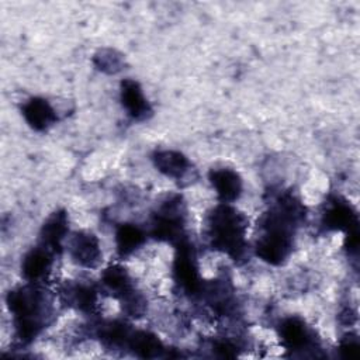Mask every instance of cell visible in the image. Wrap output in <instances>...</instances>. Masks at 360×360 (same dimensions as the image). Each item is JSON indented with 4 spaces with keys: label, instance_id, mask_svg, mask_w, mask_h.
Listing matches in <instances>:
<instances>
[{
    "label": "cell",
    "instance_id": "cell-1",
    "mask_svg": "<svg viewBox=\"0 0 360 360\" xmlns=\"http://www.w3.org/2000/svg\"><path fill=\"white\" fill-rule=\"evenodd\" d=\"M305 219V207L290 191L280 193L260 221L256 256L271 266L284 264L294 249L295 228Z\"/></svg>",
    "mask_w": 360,
    "mask_h": 360
},
{
    "label": "cell",
    "instance_id": "cell-2",
    "mask_svg": "<svg viewBox=\"0 0 360 360\" xmlns=\"http://www.w3.org/2000/svg\"><path fill=\"white\" fill-rule=\"evenodd\" d=\"M6 304L13 316L14 336L20 346L34 342L52 322L53 305L39 284L27 283L10 290Z\"/></svg>",
    "mask_w": 360,
    "mask_h": 360
},
{
    "label": "cell",
    "instance_id": "cell-3",
    "mask_svg": "<svg viewBox=\"0 0 360 360\" xmlns=\"http://www.w3.org/2000/svg\"><path fill=\"white\" fill-rule=\"evenodd\" d=\"M248 218L231 204L219 202L207 215V236L212 249L240 262L248 249Z\"/></svg>",
    "mask_w": 360,
    "mask_h": 360
},
{
    "label": "cell",
    "instance_id": "cell-4",
    "mask_svg": "<svg viewBox=\"0 0 360 360\" xmlns=\"http://www.w3.org/2000/svg\"><path fill=\"white\" fill-rule=\"evenodd\" d=\"M186 204L180 194H167L152 214L150 236L170 245L186 238Z\"/></svg>",
    "mask_w": 360,
    "mask_h": 360
},
{
    "label": "cell",
    "instance_id": "cell-5",
    "mask_svg": "<svg viewBox=\"0 0 360 360\" xmlns=\"http://www.w3.org/2000/svg\"><path fill=\"white\" fill-rule=\"evenodd\" d=\"M101 284L121 302L124 312L131 318H139L146 311L145 297L135 288L128 270L121 264H111L101 271Z\"/></svg>",
    "mask_w": 360,
    "mask_h": 360
},
{
    "label": "cell",
    "instance_id": "cell-6",
    "mask_svg": "<svg viewBox=\"0 0 360 360\" xmlns=\"http://www.w3.org/2000/svg\"><path fill=\"white\" fill-rule=\"evenodd\" d=\"M176 253L173 260V280L179 288L187 295H200L202 288V280L198 271L197 255L193 243L187 239H181L174 245Z\"/></svg>",
    "mask_w": 360,
    "mask_h": 360
},
{
    "label": "cell",
    "instance_id": "cell-7",
    "mask_svg": "<svg viewBox=\"0 0 360 360\" xmlns=\"http://www.w3.org/2000/svg\"><path fill=\"white\" fill-rule=\"evenodd\" d=\"M322 225L328 231H343L346 235L359 233V215L353 205L339 195H330L322 212Z\"/></svg>",
    "mask_w": 360,
    "mask_h": 360
},
{
    "label": "cell",
    "instance_id": "cell-8",
    "mask_svg": "<svg viewBox=\"0 0 360 360\" xmlns=\"http://www.w3.org/2000/svg\"><path fill=\"white\" fill-rule=\"evenodd\" d=\"M277 332L283 346L288 350L304 352L319 347V342L315 332L307 325V322L302 318L297 315L284 318L280 322Z\"/></svg>",
    "mask_w": 360,
    "mask_h": 360
},
{
    "label": "cell",
    "instance_id": "cell-9",
    "mask_svg": "<svg viewBox=\"0 0 360 360\" xmlns=\"http://www.w3.org/2000/svg\"><path fill=\"white\" fill-rule=\"evenodd\" d=\"M68 250L72 260L84 269H96L103 259L98 238L87 231L73 232L68 242Z\"/></svg>",
    "mask_w": 360,
    "mask_h": 360
},
{
    "label": "cell",
    "instance_id": "cell-10",
    "mask_svg": "<svg viewBox=\"0 0 360 360\" xmlns=\"http://www.w3.org/2000/svg\"><path fill=\"white\" fill-rule=\"evenodd\" d=\"M55 253L42 245L31 248L21 260V276L27 283L41 284L46 280L53 264Z\"/></svg>",
    "mask_w": 360,
    "mask_h": 360
},
{
    "label": "cell",
    "instance_id": "cell-11",
    "mask_svg": "<svg viewBox=\"0 0 360 360\" xmlns=\"http://www.w3.org/2000/svg\"><path fill=\"white\" fill-rule=\"evenodd\" d=\"M120 100L128 117L134 121H145L152 115V107L141 84L134 79H124L120 83Z\"/></svg>",
    "mask_w": 360,
    "mask_h": 360
},
{
    "label": "cell",
    "instance_id": "cell-12",
    "mask_svg": "<svg viewBox=\"0 0 360 360\" xmlns=\"http://www.w3.org/2000/svg\"><path fill=\"white\" fill-rule=\"evenodd\" d=\"M69 232V217L65 210H56L44 221L39 229V245L49 249L52 253L62 252V243Z\"/></svg>",
    "mask_w": 360,
    "mask_h": 360
},
{
    "label": "cell",
    "instance_id": "cell-13",
    "mask_svg": "<svg viewBox=\"0 0 360 360\" xmlns=\"http://www.w3.org/2000/svg\"><path fill=\"white\" fill-rule=\"evenodd\" d=\"M63 302L84 314H91L97 307L98 291L93 284L82 281H69L60 288Z\"/></svg>",
    "mask_w": 360,
    "mask_h": 360
},
{
    "label": "cell",
    "instance_id": "cell-14",
    "mask_svg": "<svg viewBox=\"0 0 360 360\" xmlns=\"http://www.w3.org/2000/svg\"><path fill=\"white\" fill-rule=\"evenodd\" d=\"M25 122L37 132L48 131L58 121V115L51 103L44 97H31L21 105Z\"/></svg>",
    "mask_w": 360,
    "mask_h": 360
},
{
    "label": "cell",
    "instance_id": "cell-15",
    "mask_svg": "<svg viewBox=\"0 0 360 360\" xmlns=\"http://www.w3.org/2000/svg\"><path fill=\"white\" fill-rule=\"evenodd\" d=\"M208 179L217 193L219 202L232 204L240 197L243 181L238 172L228 167L212 169L208 173Z\"/></svg>",
    "mask_w": 360,
    "mask_h": 360
},
{
    "label": "cell",
    "instance_id": "cell-16",
    "mask_svg": "<svg viewBox=\"0 0 360 360\" xmlns=\"http://www.w3.org/2000/svg\"><path fill=\"white\" fill-rule=\"evenodd\" d=\"M152 162L158 172L176 181L184 180V177L191 172V162L179 150H155L152 155Z\"/></svg>",
    "mask_w": 360,
    "mask_h": 360
},
{
    "label": "cell",
    "instance_id": "cell-17",
    "mask_svg": "<svg viewBox=\"0 0 360 360\" xmlns=\"http://www.w3.org/2000/svg\"><path fill=\"white\" fill-rule=\"evenodd\" d=\"M134 329L125 321H101L96 325L94 335L107 349H127Z\"/></svg>",
    "mask_w": 360,
    "mask_h": 360
},
{
    "label": "cell",
    "instance_id": "cell-18",
    "mask_svg": "<svg viewBox=\"0 0 360 360\" xmlns=\"http://www.w3.org/2000/svg\"><path fill=\"white\" fill-rule=\"evenodd\" d=\"M127 350H129L136 357L142 359L169 356V352L162 343V340L149 330H134L129 338Z\"/></svg>",
    "mask_w": 360,
    "mask_h": 360
},
{
    "label": "cell",
    "instance_id": "cell-19",
    "mask_svg": "<svg viewBox=\"0 0 360 360\" xmlns=\"http://www.w3.org/2000/svg\"><path fill=\"white\" fill-rule=\"evenodd\" d=\"M146 242V232L135 224H121L115 229V249L120 257H127Z\"/></svg>",
    "mask_w": 360,
    "mask_h": 360
},
{
    "label": "cell",
    "instance_id": "cell-20",
    "mask_svg": "<svg viewBox=\"0 0 360 360\" xmlns=\"http://www.w3.org/2000/svg\"><path fill=\"white\" fill-rule=\"evenodd\" d=\"M93 63L98 70L112 75L118 73L122 69L125 59L118 51L112 48H103L93 56Z\"/></svg>",
    "mask_w": 360,
    "mask_h": 360
},
{
    "label": "cell",
    "instance_id": "cell-21",
    "mask_svg": "<svg viewBox=\"0 0 360 360\" xmlns=\"http://www.w3.org/2000/svg\"><path fill=\"white\" fill-rule=\"evenodd\" d=\"M359 349H360V345H359V339L356 335H346L340 343H339V352H340V356L345 357V359H357L359 357Z\"/></svg>",
    "mask_w": 360,
    "mask_h": 360
},
{
    "label": "cell",
    "instance_id": "cell-22",
    "mask_svg": "<svg viewBox=\"0 0 360 360\" xmlns=\"http://www.w3.org/2000/svg\"><path fill=\"white\" fill-rule=\"evenodd\" d=\"M238 345L226 338L217 339L212 343V352L219 357H235L238 354Z\"/></svg>",
    "mask_w": 360,
    "mask_h": 360
}]
</instances>
